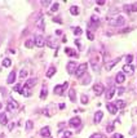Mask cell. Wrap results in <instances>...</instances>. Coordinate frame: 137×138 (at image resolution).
<instances>
[{
    "instance_id": "cell-23",
    "label": "cell",
    "mask_w": 137,
    "mask_h": 138,
    "mask_svg": "<svg viewBox=\"0 0 137 138\" xmlns=\"http://www.w3.org/2000/svg\"><path fill=\"white\" fill-rule=\"evenodd\" d=\"M114 105H115L118 108H124V107H126V101H122V99H119V101H116Z\"/></svg>"
},
{
    "instance_id": "cell-35",
    "label": "cell",
    "mask_w": 137,
    "mask_h": 138,
    "mask_svg": "<svg viewBox=\"0 0 137 138\" xmlns=\"http://www.w3.org/2000/svg\"><path fill=\"white\" fill-rule=\"evenodd\" d=\"M123 8H124V11H127L128 13H132V7H131V4H129V5H127V4H126Z\"/></svg>"
},
{
    "instance_id": "cell-37",
    "label": "cell",
    "mask_w": 137,
    "mask_h": 138,
    "mask_svg": "<svg viewBox=\"0 0 137 138\" xmlns=\"http://www.w3.org/2000/svg\"><path fill=\"white\" fill-rule=\"evenodd\" d=\"M89 81H91V76H85V78L84 79H83V84H87V83H89Z\"/></svg>"
},
{
    "instance_id": "cell-30",
    "label": "cell",
    "mask_w": 137,
    "mask_h": 138,
    "mask_svg": "<svg viewBox=\"0 0 137 138\" xmlns=\"http://www.w3.org/2000/svg\"><path fill=\"white\" fill-rule=\"evenodd\" d=\"M33 127H34V123L31 120L26 121V130H31V129H33Z\"/></svg>"
},
{
    "instance_id": "cell-22",
    "label": "cell",
    "mask_w": 137,
    "mask_h": 138,
    "mask_svg": "<svg viewBox=\"0 0 137 138\" xmlns=\"http://www.w3.org/2000/svg\"><path fill=\"white\" fill-rule=\"evenodd\" d=\"M70 13H71L72 16H78L79 14V8L76 7V5H72V7L70 8Z\"/></svg>"
},
{
    "instance_id": "cell-2",
    "label": "cell",
    "mask_w": 137,
    "mask_h": 138,
    "mask_svg": "<svg viewBox=\"0 0 137 138\" xmlns=\"http://www.w3.org/2000/svg\"><path fill=\"white\" fill-rule=\"evenodd\" d=\"M67 88H69V83L66 81L61 85H56L55 89H53V92H55V94H57V96H63V92H65Z\"/></svg>"
},
{
    "instance_id": "cell-33",
    "label": "cell",
    "mask_w": 137,
    "mask_h": 138,
    "mask_svg": "<svg viewBox=\"0 0 137 138\" xmlns=\"http://www.w3.org/2000/svg\"><path fill=\"white\" fill-rule=\"evenodd\" d=\"M80 99H82V103H83V105H87V103H88V97H87V96L82 94Z\"/></svg>"
},
{
    "instance_id": "cell-12",
    "label": "cell",
    "mask_w": 137,
    "mask_h": 138,
    "mask_svg": "<svg viewBox=\"0 0 137 138\" xmlns=\"http://www.w3.org/2000/svg\"><path fill=\"white\" fill-rule=\"evenodd\" d=\"M124 80H126V76H124L123 72H118L116 76H115V81L118 83V84H123Z\"/></svg>"
},
{
    "instance_id": "cell-24",
    "label": "cell",
    "mask_w": 137,
    "mask_h": 138,
    "mask_svg": "<svg viewBox=\"0 0 137 138\" xmlns=\"http://www.w3.org/2000/svg\"><path fill=\"white\" fill-rule=\"evenodd\" d=\"M0 123H1V125H7L8 117H7V115H5V114H1V115H0Z\"/></svg>"
},
{
    "instance_id": "cell-29",
    "label": "cell",
    "mask_w": 137,
    "mask_h": 138,
    "mask_svg": "<svg viewBox=\"0 0 137 138\" xmlns=\"http://www.w3.org/2000/svg\"><path fill=\"white\" fill-rule=\"evenodd\" d=\"M20 93H21L22 96H26V97H28V96H30V92H28V89L26 88V86H25L23 89H21V92H20Z\"/></svg>"
},
{
    "instance_id": "cell-18",
    "label": "cell",
    "mask_w": 137,
    "mask_h": 138,
    "mask_svg": "<svg viewBox=\"0 0 137 138\" xmlns=\"http://www.w3.org/2000/svg\"><path fill=\"white\" fill-rule=\"evenodd\" d=\"M115 92H116V89L114 88V86H111V88H110V90L107 92V94H106V99H107V101H109V99H111V98L114 97V94H115Z\"/></svg>"
},
{
    "instance_id": "cell-4",
    "label": "cell",
    "mask_w": 137,
    "mask_h": 138,
    "mask_svg": "<svg viewBox=\"0 0 137 138\" xmlns=\"http://www.w3.org/2000/svg\"><path fill=\"white\" fill-rule=\"evenodd\" d=\"M76 69H78V63L74 62V61H70L67 63V66H66V70H67V72L70 75H72V74L76 72Z\"/></svg>"
},
{
    "instance_id": "cell-15",
    "label": "cell",
    "mask_w": 137,
    "mask_h": 138,
    "mask_svg": "<svg viewBox=\"0 0 137 138\" xmlns=\"http://www.w3.org/2000/svg\"><path fill=\"white\" fill-rule=\"evenodd\" d=\"M16 71H11L9 72V75H8V79H7V83L8 84H13L14 83V80H16Z\"/></svg>"
},
{
    "instance_id": "cell-14",
    "label": "cell",
    "mask_w": 137,
    "mask_h": 138,
    "mask_svg": "<svg viewBox=\"0 0 137 138\" xmlns=\"http://www.w3.org/2000/svg\"><path fill=\"white\" fill-rule=\"evenodd\" d=\"M102 116H104L102 111H97L96 114H94V119H93L94 124H98V123H100V121L102 120Z\"/></svg>"
},
{
    "instance_id": "cell-36",
    "label": "cell",
    "mask_w": 137,
    "mask_h": 138,
    "mask_svg": "<svg viewBox=\"0 0 137 138\" xmlns=\"http://www.w3.org/2000/svg\"><path fill=\"white\" fill-rule=\"evenodd\" d=\"M132 59H133V57L131 56V54H128V56L126 57V61H127V63H128V65H131V62H132Z\"/></svg>"
},
{
    "instance_id": "cell-51",
    "label": "cell",
    "mask_w": 137,
    "mask_h": 138,
    "mask_svg": "<svg viewBox=\"0 0 137 138\" xmlns=\"http://www.w3.org/2000/svg\"><path fill=\"white\" fill-rule=\"evenodd\" d=\"M0 138H4V134H1V136H0Z\"/></svg>"
},
{
    "instance_id": "cell-26",
    "label": "cell",
    "mask_w": 137,
    "mask_h": 138,
    "mask_svg": "<svg viewBox=\"0 0 137 138\" xmlns=\"http://www.w3.org/2000/svg\"><path fill=\"white\" fill-rule=\"evenodd\" d=\"M36 26L40 28V30H44V21H43V18H39L36 22Z\"/></svg>"
},
{
    "instance_id": "cell-17",
    "label": "cell",
    "mask_w": 137,
    "mask_h": 138,
    "mask_svg": "<svg viewBox=\"0 0 137 138\" xmlns=\"http://www.w3.org/2000/svg\"><path fill=\"white\" fill-rule=\"evenodd\" d=\"M119 61H120V57H118V58H115V59H113V61H111V62L109 63V65H106V70H107V71H110V70L113 69V67L115 66L116 63L119 62Z\"/></svg>"
},
{
    "instance_id": "cell-38",
    "label": "cell",
    "mask_w": 137,
    "mask_h": 138,
    "mask_svg": "<svg viewBox=\"0 0 137 138\" xmlns=\"http://www.w3.org/2000/svg\"><path fill=\"white\" fill-rule=\"evenodd\" d=\"M89 138H102V136H101L100 133H93V134H92V136L89 137Z\"/></svg>"
},
{
    "instance_id": "cell-20",
    "label": "cell",
    "mask_w": 137,
    "mask_h": 138,
    "mask_svg": "<svg viewBox=\"0 0 137 138\" xmlns=\"http://www.w3.org/2000/svg\"><path fill=\"white\" fill-rule=\"evenodd\" d=\"M45 43H48V45L50 48H57V45L55 44V41H53V36H48V37H47Z\"/></svg>"
},
{
    "instance_id": "cell-16",
    "label": "cell",
    "mask_w": 137,
    "mask_h": 138,
    "mask_svg": "<svg viewBox=\"0 0 137 138\" xmlns=\"http://www.w3.org/2000/svg\"><path fill=\"white\" fill-rule=\"evenodd\" d=\"M40 136L41 137H50V132H49V128L48 127H44L40 129Z\"/></svg>"
},
{
    "instance_id": "cell-47",
    "label": "cell",
    "mask_w": 137,
    "mask_h": 138,
    "mask_svg": "<svg viewBox=\"0 0 137 138\" xmlns=\"http://www.w3.org/2000/svg\"><path fill=\"white\" fill-rule=\"evenodd\" d=\"M123 92H124V89H123V88H119V89H118V93H119V94H122Z\"/></svg>"
},
{
    "instance_id": "cell-45",
    "label": "cell",
    "mask_w": 137,
    "mask_h": 138,
    "mask_svg": "<svg viewBox=\"0 0 137 138\" xmlns=\"http://www.w3.org/2000/svg\"><path fill=\"white\" fill-rule=\"evenodd\" d=\"M97 4H98V5H104V4H105V0H98Z\"/></svg>"
},
{
    "instance_id": "cell-10",
    "label": "cell",
    "mask_w": 137,
    "mask_h": 138,
    "mask_svg": "<svg viewBox=\"0 0 137 138\" xmlns=\"http://www.w3.org/2000/svg\"><path fill=\"white\" fill-rule=\"evenodd\" d=\"M93 90L96 92L97 96H101V94L104 93V86H102V84H94V85H93Z\"/></svg>"
},
{
    "instance_id": "cell-25",
    "label": "cell",
    "mask_w": 137,
    "mask_h": 138,
    "mask_svg": "<svg viewBox=\"0 0 137 138\" xmlns=\"http://www.w3.org/2000/svg\"><path fill=\"white\" fill-rule=\"evenodd\" d=\"M69 97H70V99H71L72 102H75V101H76V97H75V90H74V89H70Z\"/></svg>"
},
{
    "instance_id": "cell-48",
    "label": "cell",
    "mask_w": 137,
    "mask_h": 138,
    "mask_svg": "<svg viewBox=\"0 0 137 138\" xmlns=\"http://www.w3.org/2000/svg\"><path fill=\"white\" fill-rule=\"evenodd\" d=\"M114 138H123V136H122V134H115Z\"/></svg>"
},
{
    "instance_id": "cell-32",
    "label": "cell",
    "mask_w": 137,
    "mask_h": 138,
    "mask_svg": "<svg viewBox=\"0 0 137 138\" xmlns=\"http://www.w3.org/2000/svg\"><path fill=\"white\" fill-rule=\"evenodd\" d=\"M26 76H27V71H26L25 69H22V70H21V72H20V78H21V79H23V78H26Z\"/></svg>"
},
{
    "instance_id": "cell-31",
    "label": "cell",
    "mask_w": 137,
    "mask_h": 138,
    "mask_svg": "<svg viewBox=\"0 0 137 138\" xmlns=\"http://www.w3.org/2000/svg\"><path fill=\"white\" fill-rule=\"evenodd\" d=\"M25 47L28 48V49H31V48L34 47V41H33V40H27L26 43H25Z\"/></svg>"
},
{
    "instance_id": "cell-49",
    "label": "cell",
    "mask_w": 137,
    "mask_h": 138,
    "mask_svg": "<svg viewBox=\"0 0 137 138\" xmlns=\"http://www.w3.org/2000/svg\"><path fill=\"white\" fill-rule=\"evenodd\" d=\"M60 108L63 110V108H65V103H60Z\"/></svg>"
},
{
    "instance_id": "cell-3",
    "label": "cell",
    "mask_w": 137,
    "mask_h": 138,
    "mask_svg": "<svg viewBox=\"0 0 137 138\" xmlns=\"http://www.w3.org/2000/svg\"><path fill=\"white\" fill-rule=\"evenodd\" d=\"M87 70H88V63H80V65L78 66V69H76V78H82L84 74H87Z\"/></svg>"
},
{
    "instance_id": "cell-7",
    "label": "cell",
    "mask_w": 137,
    "mask_h": 138,
    "mask_svg": "<svg viewBox=\"0 0 137 138\" xmlns=\"http://www.w3.org/2000/svg\"><path fill=\"white\" fill-rule=\"evenodd\" d=\"M98 22H100V18H98L96 14H93V16L91 17V22H89V27H97V26H98Z\"/></svg>"
},
{
    "instance_id": "cell-44",
    "label": "cell",
    "mask_w": 137,
    "mask_h": 138,
    "mask_svg": "<svg viewBox=\"0 0 137 138\" xmlns=\"http://www.w3.org/2000/svg\"><path fill=\"white\" fill-rule=\"evenodd\" d=\"M57 9H58V4L56 3V4H53V5H52V12H56Z\"/></svg>"
},
{
    "instance_id": "cell-6",
    "label": "cell",
    "mask_w": 137,
    "mask_h": 138,
    "mask_svg": "<svg viewBox=\"0 0 137 138\" xmlns=\"http://www.w3.org/2000/svg\"><path fill=\"white\" fill-rule=\"evenodd\" d=\"M17 107H18V106H17V102H16V101H14V99H12V98H11V99H9V102H8V105H7V110L12 112V111H14V110H16V108H17Z\"/></svg>"
},
{
    "instance_id": "cell-52",
    "label": "cell",
    "mask_w": 137,
    "mask_h": 138,
    "mask_svg": "<svg viewBox=\"0 0 137 138\" xmlns=\"http://www.w3.org/2000/svg\"><path fill=\"white\" fill-rule=\"evenodd\" d=\"M1 106H3V105H1V103H0V108H1Z\"/></svg>"
},
{
    "instance_id": "cell-1",
    "label": "cell",
    "mask_w": 137,
    "mask_h": 138,
    "mask_svg": "<svg viewBox=\"0 0 137 138\" xmlns=\"http://www.w3.org/2000/svg\"><path fill=\"white\" fill-rule=\"evenodd\" d=\"M107 23L111 26H124L126 23V18L123 16H115V17H107L106 18Z\"/></svg>"
},
{
    "instance_id": "cell-40",
    "label": "cell",
    "mask_w": 137,
    "mask_h": 138,
    "mask_svg": "<svg viewBox=\"0 0 137 138\" xmlns=\"http://www.w3.org/2000/svg\"><path fill=\"white\" fill-rule=\"evenodd\" d=\"M75 44H76V45H78L79 50H82V41L79 40V39H76V40H75Z\"/></svg>"
},
{
    "instance_id": "cell-13",
    "label": "cell",
    "mask_w": 137,
    "mask_h": 138,
    "mask_svg": "<svg viewBox=\"0 0 137 138\" xmlns=\"http://www.w3.org/2000/svg\"><path fill=\"white\" fill-rule=\"evenodd\" d=\"M123 71L126 74H128V75H132V74L135 72V69H133L132 65H124L123 66Z\"/></svg>"
},
{
    "instance_id": "cell-42",
    "label": "cell",
    "mask_w": 137,
    "mask_h": 138,
    "mask_svg": "<svg viewBox=\"0 0 137 138\" xmlns=\"http://www.w3.org/2000/svg\"><path fill=\"white\" fill-rule=\"evenodd\" d=\"M131 7H132V12H137V3L131 4Z\"/></svg>"
},
{
    "instance_id": "cell-41",
    "label": "cell",
    "mask_w": 137,
    "mask_h": 138,
    "mask_svg": "<svg viewBox=\"0 0 137 138\" xmlns=\"http://www.w3.org/2000/svg\"><path fill=\"white\" fill-rule=\"evenodd\" d=\"M113 130H114V125H109V127H106V132H107V133H111Z\"/></svg>"
},
{
    "instance_id": "cell-5",
    "label": "cell",
    "mask_w": 137,
    "mask_h": 138,
    "mask_svg": "<svg viewBox=\"0 0 137 138\" xmlns=\"http://www.w3.org/2000/svg\"><path fill=\"white\" fill-rule=\"evenodd\" d=\"M35 45L39 47V48H43L45 45V39H44L41 35H36V36H35Z\"/></svg>"
},
{
    "instance_id": "cell-43",
    "label": "cell",
    "mask_w": 137,
    "mask_h": 138,
    "mask_svg": "<svg viewBox=\"0 0 137 138\" xmlns=\"http://www.w3.org/2000/svg\"><path fill=\"white\" fill-rule=\"evenodd\" d=\"M49 4H50V1H49V0H45V1H41V5H43V7H48Z\"/></svg>"
},
{
    "instance_id": "cell-28",
    "label": "cell",
    "mask_w": 137,
    "mask_h": 138,
    "mask_svg": "<svg viewBox=\"0 0 137 138\" xmlns=\"http://www.w3.org/2000/svg\"><path fill=\"white\" fill-rule=\"evenodd\" d=\"M47 93H48V90H47V86H43V89H41V93H40V98L44 99L47 97Z\"/></svg>"
},
{
    "instance_id": "cell-11",
    "label": "cell",
    "mask_w": 137,
    "mask_h": 138,
    "mask_svg": "<svg viewBox=\"0 0 137 138\" xmlns=\"http://www.w3.org/2000/svg\"><path fill=\"white\" fill-rule=\"evenodd\" d=\"M65 53L67 54L69 57H76V58L79 57V54L76 53V50L71 49V48H65Z\"/></svg>"
},
{
    "instance_id": "cell-19",
    "label": "cell",
    "mask_w": 137,
    "mask_h": 138,
    "mask_svg": "<svg viewBox=\"0 0 137 138\" xmlns=\"http://www.w3.org/2000/svg\"><path fill=\"white\" fill-rule=\"evenodd\" d=\"M35 83H36V80H35V79H28L26 81V84H25V86H26L27 89H30V88H33V86L35 85Z\"/></svg>"
},
{
    "instance_id": "cell-8",
    "label": "cell",
    "mask_w": 137,
    "mask_h": 138,
    "mask_svg": "<svg viewBox=\"0 0 137 138\" xmlns=\"http://www.w3.org/2000/svg\"><path fill=\"white\" fill-rule=\"evenodd\" d=\"M80 123H82V120H80V117H78V116L70 119V121H69V124L71 125V127H74V128L79 127V125H80Z\"/></svg>"
},
{
    "instance_id": "cell-39",
    "label": "cell",
    "mask_w": 137,
    "mask_h": 138,
    "mask_svg": "<svg viewBox=\"0 0 137 138\" xmlns=\"http://www.w3.org/2000/svg\"><path fill=\"white\" fill-rule=\"evenodd\" d=\"M87 36H88V39H89V40H93V39H94L93 34H92L91 31H87Z\"/></svg>"
},
{
    "instance_id": "cell-21",
    "label": "cell",
    "mask_w": 137,
    "mask_h": 138,
    "mask_svg": "<svg viewBox=\"0 0 137 138\" xmlns=\"http://www.w3.org/2000/svg\"><path fill=\"white\" fill-rule=\"evenodd\" d=\"M56 74V67H49L48 71H47V78H52Z\"/></svg>"
},
{
    "instance_id": "cell-27",
    "label": "cell",
    "mask_w": 137,
    "mask_h": 138,
    "mask_svg": "<svg viewBox=\"0 0 137 138\" xmlns=\"http://www.w3.org/2000/svg\"><path fill=\"white\" fill-rule=\"evenodd\" d=\"M11 65H12V61L9 58H4V59H3V66H4V67H11Z\"/></svg>"
},
{
    "instance_id": "cell-53",
    "label": "cell",
    "mask_w": 137,
    "mask_h": 138,
    "mask_svg": "<svg viewBox=\"0 0 137 138\" xmlns=\"http://www.w3.org/2000/svg\"><path fill=\"white\" fill-rule=\"evenodd\" d=\"M136 138H137V137H136Z\"/></svg>"
},
{
    "instance_id": "cell-50",
    "label": "cell",
    "mask_w": 137,
    "mask_h": 138,
    "mask_svg": "<svg viewBox=\"0 0 137 138\" xmlns=\"http://www.w3.org/2000/svg\"><path fill=\"white\" fill-rule=\"evenodd\" d=\"M56 35H62V31L61 30H57L56 31Z\"/></svg>"
},
{
    "instance_id": "cell-46",
    "label": "cell",
    "mask_w": 137,
    "mask_h": 138,
    "mask_svg": "<svg viewBox=\"0 0 137 138\" xmlns=\"http://www.w3.org/2000/svg\"><path fill=\"white\" fill-rule=\"evenodd\" d=\"M55 22H57V23H62V22H61V18H60V17L55 18Z\"/></svg>"
},
{
    "instance_id": "cell-34",
    "label": "cell",
    "mask_w": 137,
    "mask_h": 138,
    "mask_svg": "<svg viewBox=\"0 0 137 138\" xmlns=\"http://www.w3.org/2000/svg\"><path fill=\"white\" fill-rule=\"evenodd\" d=\"M74 34H75V36L82 35V28H80V27H75V28H74Z\"/></svg>"
},
{
    "instance_id": "cell-9",
    "label": "cell",
    "mask_w": 137,
    "mask_h": 138,
    "mask_svg": "<svg viewBox=\"0 0 137 138\" xmlns=\"http://www.w3.org/2000/svg\"><path fill=\"white\" fill-rule=\"evenodd\" d=\"M106 107H107V110H109L110 114H113V115H115L116 114V111H118V107L114 103H110V102H107V105H106Z\"/></svg>"
}]
</instances>
